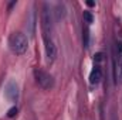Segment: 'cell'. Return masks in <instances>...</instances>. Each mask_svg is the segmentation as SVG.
<instances>
[{
    "label": "cell",
    "instance_id": "4",
    "mask_svg": "<svg viewBox=\"0 0 122 120\" xmlns=\"http://www.w3.org/2000/svg\"><path fill=\"white\" fill-rule=\"evenodd\" d=\"M4 93H6V97L10 102H17V99H19V86H17V83L14 81H10L6 85Z\"/></svg>",
    "mask_w": 122,
    "mask_h": 120
},
{
    "label": "cell",
    "instance_id": "1",
    "mask_svg": "<svg viewBox=\"0 0 122 120\" xmlns=\"http://www.w3.org/2000/svg\"><path fill=\"white\" fill-rule=\"evenodd\" d=\"M41 30H43V40H44V48H46V55L50 62L57 58V47L54 42L53 37V16L48 9V4L43 6V13H41Z\"/></svg>",
    "mask_w": 122,
    "mask_h": 120
},
{
    "label": "cell",
    "instance_id": "7",
    "mask_svg": "<svg viewBox=\"0 0 122 120\" xmlns=\"http://www.w3.org/2000/svg\"><path fill=\"white\" fill-rule=\"evenodd\" d=\"M82 17H84V23H85L87 26H90V24L94 23V16H92L91 11L85 10V11H84V14H82Z\"/></svg>",
    "mask_w": 122,
    "mask_h": 120
},
{
    "label": "cell",
    "instance_id": "6",
    "mask_svg": "<svg viewBox=\"0 0 122 120\" xmlns=\"http://www.w3.org/2000/svg\"><path fill=\"white\" fill-rule=\"evenodd\" d=\"M82 42H84L85 48L90 47V28L87 24H85V27H82Z\"/></svg>",
    "mask_w": 122,
    "mask_h": 120
},
{
    "label": "cell",
    "instance_id": "5",
    "mask_svg": "<svg viewBox=\"0 0 122 120\" xmlns=\"http://www.w3.org/2000/svg\"><path fill=\"white\" fill-rule=\"evenodd\" d=\"M101 79H102V69L99 65H95L90 74V82L92 85H98L101 82Z\"/></svg>",
    "mask_w": 122,
    "mask_h": 120
},
{
    "label": "cell",
    "instance_id": "10",
    "mask_svg": "<svg viewBox=\"0 0 122 120\" xmlns=\"http://www.w3.org/2000/svg\"><path fill=\"white\" fill-rule=\"evenodd\" d=\"M118 79H119V82L122 83V62H121V65H119V76H118Z\"/></svg>",
    "mask_w": 122,
    "mask_h": 120
},
{
    "label": "cell",
    "instance_id": "9",
    "mask_svg": "<svg viewBox=\"0 0 122 120\" xmlns=\"http://www.w3.org/2000/svg\"><path fill=\"white\" fill-rule=\"evenodd\" d=\"M17 112H19V109H17L16 106H13L11 109H9V112H7V116H9V117H14V116L17 115Z\"/></svg>",
    "mask_w": 122,
    "mask_h": 120
},
{
    "label": "cell",
    "instance_id": "3",
    "mask_svg": "<svg viewBox=\"0 0 122 120\" xmlns=\"http://www.w3.org/2000/svg\"><path fill=\"white\" fill-rule=\"evenodd\" d=\"M34 78H36L37 85L40 88H43V89L48 90L54 86V78L48 72H46L43 69H36L34 71Z\"/></svg>",
    "mask_w": 122,
    "mask_h": 120
},
{
    "label": "cell",
    "instance_id": "8",
    "mask_svg": "<svg viewBox=\"0 0 122 120\" xmlns=\"http://www.w3.org/2000/svg\"><path fill=\"white\" fill-rule=\"evenodd\" d=\"M65 9H64V6L62 4H58L57 6V11H56V14H57V20H61L64 16H65V11H64Z\"/></svg>",
    "mask_w": 122,
    "mask_h": 120
},
{
    "label": "cell",
    "instance_id": "2",
    "mask_svg": "<svg viewBox=\"0 0 122 120\" xmlns=\"http://www.w3.org/2000/svg\"><path fill=\"white\" fill-rule=\"evenodd\" d=\"M9 45H10V50H11L14 54L23 55V54L27 51L29 41H27V37H26L23 32H13V34L9 37Z\"/></svg>",
    "mask_w": 122,
    "mask_h": 120
},
{
    "label": "cell",
    "instance_id": "11",
    "mask_svg": "<svg viewBox=\"0 0 122 120\" xmlns=\"http://www.w3.org/2000/svg\"><path fill=\"white\" fill-rule=\"evenodd\" d=\"M87 6L92 7V6H95V3H94V1H87Z\"/></svg>",
    "mask_w": 122,
    "mask_h": 120
}]
</instances>
